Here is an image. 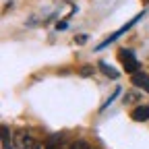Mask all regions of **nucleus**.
I'll return each mask as SVG.
<instances>
[{
    "label": "nucleus",
    "mask_w": 149,
    "mask_h": 149,
    "mask_svg": "<svg viewBox=\"0 0 149 149\" xmlns=\"http://www.w3.org/2000/svg\"><path fill=\"white\" fill-rule=\"evenodd\" d=\"M118 58H120V62H122V66H124V70H126V72L135 74V72L139 70V60H137V56L133 54V50L122 48V50L118 52Z\"/></svg>",
    "instance_id": "f257e3e1"
},
{
    "label": "nucleus",
    "mask_w": 149,
    "mask_h": 149,
    "mask_svg": "<svg viewBox=\"0 0 149 149\" xmlns=\"http://www.w3.org/2000/svg\"><path fill=\"white\" fill-rule=\"evenodd\" d=\"M139 19H143V13H139L137 17H133V19H130V21H128L126 25H122V27H120L118 31H114V33H112V35H108V37H106V42H102V44L97 46V50H102V48H106V46H108V44H112V42H116V40H118V37H120L122 33H126V31H128L130 27H133V25H135V23L139 21Z\"/></svg>",
    "instance_id": "f03ea898"
},
{
    "label": "nucleus",
    "mask_w": 149,
    "mask_h": 149,
    "mask_svg": "<svg viewBox=\"0 0 149 149\" xmlns=\"http://www.w3.org/2000/svg\"><path fill=\"white\" fill-rule=\"evenodd\" d=\"M130 118L137 120V122H145V120H149V106H147V104H145V106H137L133 112H130Z\"/></svg>",
    "instance_id": "7ed1b4c3"
},
{
    "label": "nucleus",
    "mask_w": 149,
    "mask_h": 149,
    "mask_svg": "<svg viewBox=\"0 0 149 149\" xmlns=\"http://www.w3.org/2000/svg\"><path fill=\"white\" fill-rule=\"evenodd\" d=\"M133 83L137 85V87H143L147 93H149V77L145 72H141V70H137L135 74H133Z\"/></svg>",
    "instance_id": "20e7f679"
},
{
    "label": "nucleus",
    "mask_w": 149,
    "mask_h": 149,
    "mask_svg": "<svg viewBox=\"0 0 149 149\" xmlns=\"http://www.w3.org/2000/svg\"><path fill=\"white\" fill-rule=\"evenodd\" d=\"M100 68L104 70V74H106V77H110V79H118V77H120V74L116 72V68L110 66V64H106V62H100Z\"/></svg>",
    "instance_id": "39448f33"
},
{
    "label": "nucleus",
    "mask_w": 149,
    "mask_h": 149,
    "mask_svg": "<svg viewBox=\"0 0 149 149\" xmlns=\"http://www.w3.org/2000/svg\"><path fill=\"white\" fill-rule=\"evenodd\" d=\"M2 149H10V135L4 124H2Z\"/></svg>",
    "instance_id": "423d86ee"
},
{
    "label": "nucleus",
    "mask_w": 149,
    "mask_h": 149,
    "mask_svg": "<svg viewBox=\"0 0 149 149\" xmlns=\"http://www.w3.org/2000/svg\"><path fill=\"white\" fill-rule=\"evenodd\" d=\"M118 93H120V89H116V91H114V93H112V95H110V100H108V102H106V104H104V106H102V110H106V108H108V106H110V104H112V102H114V97H116V95H118Z\"/></svg>",
    "instance_id": "0eeeda50"
},
{
    "label": "nucleus",
    "mask_w": 149,
    "mask_h": 149,
    "mask_svg": "<svg viewBox=\"0 0 149 149\" xmlns=\"http://www.w3.org/2000/svg\"><path fill=\"white\" fill-rule=\"evenodd\" d=\"M70 149H91L87 143H83V141H79V143H74V145H70Z\"/></svg>",
    "instance_id": "6e6552de"
},
{
    "label": "nucleus",
    "mask_w": 149,
    "mask_h": 149,
    "mask_svg": "<svg viewBox=\"0 0 149 149\" xmlns=\"http://www.w3.org/2000/svg\"><path fill=\"white\" fill-rule=\"evenodd\" d=\"M46 149H60V147H58V141H56V137L48 143V147H46Z\"/></svg>",
    "instance_id": "1a4fd4ad"
},
{
    "label": "nucleus",
    "mask_w": 149,
    "mask_h": 149,
    "mask_svg": "<svg viewBox=\"0 0 149 149\" xmlns=\"http://www.w3.org/2000/svg\"><path fill=\"white\" fill-rule=\"evenodd\" d=\"M77 40H79V44H85V40H87V35H79Z\"/></svg>",
    "instance_id": "9d476101"
},
{
    "label": "nucleus",
    "mask_w": 149,
    "mask_h": 149,
    "mask_svg": "<svg viewBox=\"0 0 149 149\" xmlns=\"http://www.w3.org/2000/svg\"><path fill=\"white\" fill-rule=\"evenodd\" d=\"M145 2H149V0H145Z\"/></svg>",
    "instance_id": "9b49d317"
}]
</instances>
